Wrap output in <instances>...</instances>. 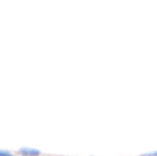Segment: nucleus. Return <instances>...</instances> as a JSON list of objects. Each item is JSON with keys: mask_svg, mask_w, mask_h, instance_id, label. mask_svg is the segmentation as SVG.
Segmentation results:
<instances>
[{"mask_svg": "<svg viewBox=\"0 0 157 156\" xmlns=\"http://www.w3.org/2000/svg\"><path fill=\"white\" fill-rule=\"evenodd\" d=\"M142 156H157V152H151V153H145Z\"/></svg>", "mask_w": 157, "mask_h": 156, "instance_id": "obj_3", "label": "nucleus"}, {"mask_svg": "<svg viewBox=\"0 0 157 156\" xmlns=\"http://www.w3.org/2000/svg\"><path fill=\"white\" fill-rule=\"evenodd\" d=\"M17 153L21 156H40L41 154L39 150L32 148H21Z\"/></svg>", "mask_w": 157, "mask_h": 156, "instance_id": "obj_1", "label": "nucleus"}, {"mask_svg": "<svg viewBox=\"0 0 157 156\" xmlns=\"http://www.w3.org/2000/svg\"><path fill=\"white\" fill-rule=\"evenodd\" d=\"M0 156H14V155H13V153L10 152V151L0 149Z\"/></svg>", "mask_w": 157, "mask_h": 156, "instance_id": "obj_2", "label": "nucleus"}]
</instances>
